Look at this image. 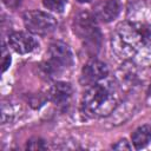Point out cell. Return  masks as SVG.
<instances>
[{"label":"cell","mask_w":151,"mask_h":151,"mask_svg":"<svg viewBox=\"0 0 151 151\" xmlns=\"http://www.w3.org/2000/svg\"><path fill=\"white\" fill-rule=\"evenodd\" d=\"M119 94L117 84L107 77L93 85L85 92L81 99V111L88 117L107 116L117 107Z\"/></svg>","instance_id":"cell-1"},{"label":"cell","mask_w":151,"mask_h":151,"mask_svg":"<svg viewBox=\"0 0 151 151\" xmlns=\"http://www.w3.org/2000/svg\"><path fill=\"white\" fill-rule=\"evenodd\" d=\"M143 44L139 28L130 22L118 25L111 37V48L120 59H130L133 57Z\"/></svg>","instance_id":"cell-2"},{"label":"cell","mask_w":151,"mask_h":151,"mask_svg":"<svg viewBox=\"0 0 151 151\" xmlns=\"http://www.w3.org/2000/svg\"><path fill=\"white\" fill-rule=\"evenodd\" d=\"M73 64V53L70 46L63 41H54L48 47V59L44 70L51 77L60 74Z\"/></svg>","instance_id":"cell-3"},{"label":"cell","mask_w":151,"mask_h":151,"mask_svg":"<svg viewBox=\"0 0 151 151\" xmlns=\"http://www.w3.org/2000/svg\"><path fill=\"white\" fill-rule=\"evenodd\" d=\"M74 32L83 40L87 48H99L100 45V31L97 25V19L88 12H81L74 18Z\"/></svg>","instance_id":"cell-4"},{"label":"cell","mask_w":151,"mask_h":151,"mask_svg":"<svg viewBox=\"0 0 151 151\" xmlns=\"http://www.w3.org/2000/svg\"><path fill=\"white\" fill-rule=\"evenodd\" d=\"M22 19H24V24L27 31L33 34H38V35L50 34L58 26L57 19L52 14L44 12V11H39V9L26 12Z\"/></svg>","instance_id":"cell-5"},{"label":"cell","mask_w":151,"mask_h":151,"mask_svg":"<svg viewBox=\"0 0 151 151\" xmlns=\"http://www.w3.org/2000/svg\"><path fill=\"white\" fill-rule=\"evenodd\" d=\"M109 76V67L104 61L98 59H91L87 61L83 70L80 81L83 85H93Z\"/></svg>","instance_id":"cell-6"},{"label":"cell","mask_w":151,"mask_h":151,"mask_svg":"<svg viewBox=\"0 0 151 151\" xmlns=\"http://www.w3.org/2000/svg\"><path fill=\"white\" fill-rule=\"evenodd\" d=\"M120 12L119 0H100L93 6V15L101 22L114 20Z\"/></svg>","instance_id":"cell-7"},{"label":"cell","mask_w":151,"mask_h":151,"mask_svg":"<svg viewBox=\"0 0 151 151\" xmlns=\"http://www.w3.org/2000/svg\"><path fill=\"white\" fill-rule=\"evenodd\" d=\"M8 45L14 52L19 54H27L38 47V41L28 33L13 32L8 38Z\"/></svg>","instance_id":"cell-8"},{"label":"cell","mask_w":151,"mask_h":151,"mask_svg":"<svg viewBox=\"0 0 151 151\" xmlns=\"http://www.w3.org/2000/svg\"><path fill=\"white\" fill-rule=\"evenodd\" d=\"M73 94V88L70 83L57 81L52 85L48 92L50 100L57 106H65L70 103Z\"/></svg>","instance_id":"cell-9"},{"label":"cell","mask_w":151,"mask_h":151,"mask_svg":"<svg viewBox=\"0 0 151 151\" xmlns=\"http://www.w3.org/2000/svg\"><path fill=\"white\" fill-rule=\"evenodd\" d=\"M131 139H132V144H133L134 149L140 150V149L145 147L151 140V126L150 125L139 126L132 133Z\"/></svg>","instance_id":"cell-10"},{"label":"cell","mask_w":151,"mask_h":151,"mask_svg":"<svg viewBox=\"0 0 151 151\" xmlns=\"http://www.w3.org/2000/svg\"><path fill=\"white\" fill-rule=\"evenodd\" d=\"M118 78L120 84L131 86L137 79V70L132 63H125L118 71Z\"/></svg>","instance_id":"cell-11"},{"label":"cell","mask_w":151,"mask_h":151,"mask_svg":"<svg viewBox=\"0 0 151 151\" xmlns=\"http://www.w3.org/2000/svg\"><path fill=\"white\" fill-rule=\"evenodd\" d=\"M42 4L47 9H50L52 12L61 13L65 8L66 0H42Z\"/></svg>","instance_id":"cell-12"},{"label":"cell","mask_w":151,"mask_h":151,"mask_svg":"<svg viewBox=\"0 0 151 151\" xmlns=\"http://www.w3.org/2000/svg\"><path fill=\"white\" fill-rule=\"evenodd\" d=\"M26 149H28V150H45V149H47V145H46L44 139H41L39 137H33L27 142Z\"/></svg>","instance_id":"cell-13"},{"label":"cell","mask_w":151,"mask_h":151,"mask_svg":"<svg viewBox=\"0 0 151 151\" xmlns=\"http://www.w3.org/2000/svg\"><path fill=\"white\" fill-rule=\"evenodd\" d=\"M11 54H9V51H7L6 46H2V50H1V66H2V72H5L9 65H11Z\"/></svg>","instance_id":"cell-14"},{"label":"cell","mask_w":151,"mask_h":151,"mask_svg":"<svg viewBox=\"0 0 151 151\" xmlns=\"http://www.w3.org/2000/svg\"><path fill=\"white\" fill-rule=\"evenodd\" d=\"M139 31L143 38V42L151 47V25H146L143 28H139Z\"/></svg>","instance_id":"cell-15"},{"label":"cell","mask_w":151,"mask_h":151,"mask_svg":"<svg viewBox=\"0 0 151 151\" xmlns=\"http://www.w3.org/2000/svg\"><path fill=\"white\" fill-rule=\"evenodd\" d=\"M112 149L114 150H131V145L126 139H120L119 142H117L116 144L112 145Z\"/></svg>","instance_id":"cell-16"},{"label":"cell","mask_w":151,"mask_h":151,"mask_svg":"<svg viewBox=\"0 0 151 151\" xmlns=\"http://www.w3.org/2000/svg\"><path fill=\"white\" fill-rule=\"evenodd\" d=\"M2 2L5 4V6H6V7L12 8V9H15L17 7H19V6H20L21 0H2Z\"/></svg>","instance_id":"cell-17"},{"label":"cell","mask_w":151,"mask_h":151,"mask_svg":"<svg viewBox=\"0 0 151 151\" xmlns=\"http://www.w3.org/2000/svg\"><path fill=\"white\" fill-rule=\"evenodd\" d=\"M78 2H80V4H85V2H88V1H91V0H77Z\"/></svg>","instance_id":"cell-18"},{"label":"cell","mask_w":151,"mask_h":151,"mask_svg":"<svg viewBox=\"0 0 151 151\" xmlns=\"http://www.w3.org/2000/svg\"><path fill=\"white\" fill-rule=\"evenodd\" d=\"M147 94L151 96V85H150V87H149V90H147Z\"/></svg>","instance_id":"cell-19"}]
</instances>
